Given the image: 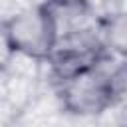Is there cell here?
Segmentation results:
<instances>
[{"label": "cell", "mask_w": 127, "mask_h": 127, "mask_svg": "<svg viewBox=\"0 0 127 127\" xmlns=\"http://www.w3.org/2000/svg\"><path fill=\"white\" fill-rule=\"evenodd\" d=\"M60 109L73 117H101L125 97V58L103 56L91 69L54 85Z\"/></svg>", "instance_id": "cell-1"}, {"label": "cell", "mask_w": 127, "mask_h": 127, "mask_svg": "<svg viewBox=\"0 0 127 127\" xmlns=\"http://www.w3.org/2000/svg\"><path fill=\"white\" fill-rule=\"evenodd\" d=\"M0 30L4 32L16 60H26L44 65L58 44V34L40 6V2L24 4L0 18Z\"/></svg>", "instance_id": "cell-2"}, {"label": "cell", "mask_w": 127, "mask_h": 127, "mask_svg": "<svg viewBox=\"0 0 127 127\" xmlns=\"http://www.w3.org/2000/svg\"><path fill=\"white\" fill-rule=\"evenodd\" d=\"M52 20L58 40L91 32L97 20V4L93 0H38Z\"/></svg>", "instance_id": "cell-3"}, {"label": "cell", "mask_w": 127, "mask_h": 127, "mask_svg": "<svg viewBox=\"0 0 127 127\" xmlns=\"http://www.w3.org/2000/svg\"><path fill=\"white\" fill-rule=\"evenodd\" d=\"M14 64H16V56H14L12 48H10L4 32L0 30V75H6L12 69Z\"/></svg>", "instance_id": "cell-4"}]
</instances>
